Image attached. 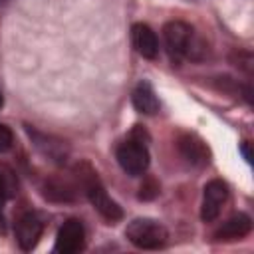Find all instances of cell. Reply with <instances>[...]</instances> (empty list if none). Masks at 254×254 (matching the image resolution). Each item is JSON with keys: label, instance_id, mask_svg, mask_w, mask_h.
Here are the masks:
<instances>
[{"label": "cell", "instance_id": "obj_1", "mask_svg": "<svg viewBox=\"0 0 254 254\" xmlns=\"http://www.w3.org/2000/svg\"><path fill=\"white\" fill-rule=\"evenodd\" d=\"M77 173L81 179V185L85 189V194L89 198V202L93 204V208L109 222H117L123 218V210L121 206L105 192L103 185L97 179V173L89 167V165H77Z\"/></svg>", "mask_w": 254, "mask_h": 254}, {"label": "cell", "instance_id": "obj_2", "mask_svg": "<svg viewBox=\"0 0 254 254\" xmlns=\"http://www.w3.org/2000/svg\"><path fill=\"white\" fill-rule=\"evenodd\" d=\"M125 236L137 248L157 250V248H163L165 246V242L169 238V232H167V228L159 220H153V218H135V220H131L127 224Z\"/></svg>", "mask_w": 254, "mask_h": 254}, {"label": "cell", "instance_id": "obj_3", "mask_svg": "<svg viewBox=\"0 0 254 254\" xmlns=\"http://www.w3.org/2000/svg\"><path fill=\"white\" fill-rule=\"evenodd\" d=\"M163 38H165V46L169 50V56L175 62L183 60L185 56H190L194 32L189 24H185L181 20L167 22L165 28H163Z\"/></svg>", "mask_w": 254, "mask_h": 254}, {"label": "cell", "instance_id": "obj_4", "mask_svg": "<svg viewBox=\"0 0 254 254\" xmlns=\"http://www.w3.org/2000/svg\"><path fill=\"white\" fill-rule=\"evenodd\" d=\"M117 161L121 165V169L131 175V177H137V175H143L149 167V151H147V145L141 141V139H127L123 141L119 147H117Z\"/></svg>", "mask_w": 254, "mask_h": 254}, {"label": "cell", "instance_id": "obj_5", "mask_svg": "<svg viewBox=\"0 0 254 254\" xmlns=\"http://www.w3.org/2000/svg\"><path fill=\"white\" fill-rule=\"evenodd\" d=\"M85 244V228L81 224V220L77 218H69L65 220L56 236V252L60 254H75L79 250H83Z\"/></svg>", "mask_w": 254, "mask_h": 254}, {"label": "cell", "instance_id": "obj_6", "mask_svg": "<svg viewBox=\"0 0 254 254\" xmlns=\"http://www.w3.org/2000/svg\"><path fill=\"white\" fill-rule=\"evenodd\" d=\"M226 198H228V187H226V183H222L220 179H214V181L206 183L204 192H202L200 218L204 222H212L220 214Z\"/></svg>", "mask_w": 254, "mask_h": 254}, {"label": "cell", "instance_id": "obj_7", "mask_svg": "<svg viewBox=\"0 0 254 254\" xmlns=\"http://www.w3.org/2000/svg\"><path fill=\"white\" fill-rule=\"evenodd\" d=\"M42 230H44V222L42 218L36 214V212H26L18 218L16 222V240L20 244L22 250H32L40 236H42Z\"/></svg>", "mask_w": 254, "mask_h": 254}, {"label": "cell", "instance_id": "obj_8", "mask_svg": "<svg viewBox=\"0 0 254 254\" xmlns=\"http://www.w3.org/2000/svg\"><path fill=\"white\" fill-rule=\"evenodd\" d=\"M131 38H133V46L135 50L147 58V60H155L159 54V40L157 34L147 26V24H135L131 30Z\"/></svg>", "mask_w": 254, "mask_h": 254}, {"label": "cell", "instance_id": "obj_9", "mask_svg": "<svg viewBox=\"0 0 254 254\" xmlns=\"http://www.w3.org/2000/svg\"><path fill=\"white\" fill-rule=\"evenodd\" d=\"M250 230H252V220H250V216L244 214V212H238V214L230 216V218L214 232V238H216V240H236V238L246 236Z\"/></svg>", "mask_w": 254, "mask_h": 254}, {"label": "cell", "instance_id": "obj_10", "mask_svg": "<svg viewBox=\"0 0 254 254\" xmlns=\"http://www.w3.org/2000/svg\"><path fill=\"white\" fill-rule=\"evenodd\" d=\"M179 151H181V155H183L189 163H192V165L202 167V165L208 163V149H206V145H204L198 137H194V135H183V137L179 139Z\"/></svg>", "mask_w": 254, "mask_h": 254}, {"label": "cell", "instance_id": "obj_11", "mask_svg": "<svg viewBox=\"0 0 254 254\" xmlns=\"http://www.w3.org/2000/svg\"><path fill=\"white\" fill-rule=\"evenodd\" d=\"M133 107L143 115H153L159 111V99L147 81H141L133 91Z\"/></svg>", "mask_w": 254, "mask_h": 254}, {"label": "cell", "instance_id": "obj_12", "mask_svg": "<svg viewBox=\"0 0 254 254\" xmlns=\"http://www.w3.org/2000/svg\"><path fill=\"white\" fill-rule=\"evenodd\" d=\"M159 194V183L155 179H145L141 189H139V198L141 200H153Z\"/></svg>", "mask_w": 254, "mask_h": 254}, {"label": "cell", "instance_id": "obj_13", "mask_svg": "<svg viewBox=\"0 0 254 254\" xmlns=\"http://www.w3.org/2000/svg\"><path fill=\"white\" fill-rule=\"evenodd\" d=\"M14 143V135L10 131V127H6L4 123H0V153L8 151Z\"/></svg>", "mask_w": 254, "mask_h": 254}, {"label": "cell", "instance_id": "obj_14", "mask_svg": "<svg viewBox=\"0 0 254 254\" xmlns=\"http://www.w3.org/2000/svg\"><path fill=\"white\" fill-rule=\"evenodd\" d=\"M4 200H6V183H4V177L0 175V228H2V206H4Z\"/></svg>", "mask_w": 254, "mask_h": 254}, {"label": "cell", "instance_id": "obj_15", "mask_svg": "<svg viewBox=\"0 0 254 254\" xmlns=\"http://www.w3.org/2000/svg\"><path fill=\"white\" fill-rule=\"evenodd\" d=\"M240 151H242V155H244V159L250 163L252 161V155H250V147H248V143H242V147H240Z\"/></svg>", "mask_w": 254, "mask_h": 254}, {"label": "cell", "instance_id": "obj_16", "mask_svg": "<svg viewBox=\"0 0 254 254\" xmlns=\"http://www.w3.org/2000/svg\"><path fill=\"white\" fill-rule=\"evenodd\" d=\"M4 105V97H2V93H0V107Z\"/></svg>", "mask_w": 254, "mask_h": 254}]
</instances>
